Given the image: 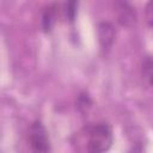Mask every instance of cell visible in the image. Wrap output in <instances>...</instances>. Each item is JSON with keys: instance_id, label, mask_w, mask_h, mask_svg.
<instances>
[{"instance_id": "1", "label": "cell", "mask_w": 153, "mask_h": 153, "mask_svg": "<svg viewBox=\"0 0 153 153\" xmlns=\"http://www.w3.org/2000/svg\"><path fill=\"white\" fill-rule=\"evenodd\" d=\"M112 145V131L106 123L94 126L88 135V151L100 153L108 151Z\"/></svg>"}, {"instance_id": "2", "label": "cell", "mask_w": 153, "mask_h": 153, "mask_svg": "<svg viewBox=\"0 0 153 153\" xmlns=\"http://www.w3.org/2000/svg\"><path fill=\"white\" fill-rule=\"evenodd\" d=\"M30 146L36 152H48L50 149L49 139L47 135V130L41 122H33L30 133H29Z\"/></svg>"}, {"instance_id": "3", "label": "cell", "mask_w": 153, "mask_h": 153, "mask_svg": "<svg viewBox=\"0 0 153 153\" xmlns=\"http://www.w3.org/2000/svg\"><path fill=\"white\" fill-rule=\"evenodd\" d=\"M98 39L103 49H109L115 39V29L110 23L103 22L98 25Z\"/></svg>"}, {"instance_id": "4", "label": "cell", "mask_w": 153, "mask_h": 153, "mask_svg": "<svg viewBox=\"0 0 153 153\" xmlns=\"http://www.w3.org/2000/svg\"><path fill=\"white\" fill-rule=\"evenodd\" d=\"M141 73L145 81L149 86H153V56H146L143 59L141 66Z\"/></svg>"}, {"instance_id": "5", "label": "cell", "mask_w": 153, "mask_h": 153, "mask_svg": "<svg viewBox=\"0 0 153 153\" xmlns=\"http://www.w3.org/2000/svg\"><path fill=\"white\" fill-rule=\"evenodd\" d=\"M55 18H56V11H55V6H49L48 8H45L43 17H42V24H43V29L45 31H49L54 23H55Z\"/></svg>"}, {"instance_id": "6", "label": "cell", "mask_w": 153, "mask_h": 153, "mask_svg": "<svg viewBox=\"0 0 153 153\" xmlns=\"http://www.w3.org/2000/svg\"><path fill=\"white\" fill-rule=\"evenodd\" d=\"M121 12H122V14L120 16V20H121L122 24L128 25V24H130V23L134 20L135 17H134V14H133V12H131V8L128 7L126 4L121 6Z\"/></svg>"}, {"instance_id": "7", "label": "cell", "mask_w": 153, "mask_h": 153, "mask_svg": "<svg viewBox=\"0 0 153 153\" xmlns=\"http://www.w3.org/2000/svg\"><path fill=\"white\" fill-rule=\"evenodd\" d=\"M76 7H78V0H67L66 2V14L71 22L74 20L75 13H76Z\"/></svg>"}, {"instance_id": "8", "label": "cell", "mask_w": 153, "mask_h": 153, "mask_svg": "<svg viewBox=\"0 0 153 153\" xmlns=\"http://www.w3.org/2000/svg\"><path fill=\"white\" fill-rule=\"evenodd\" d=\"M145 17H146V22L153 26V0H149L146 5L145 8Z\"/></svg>"}]
</instances>
